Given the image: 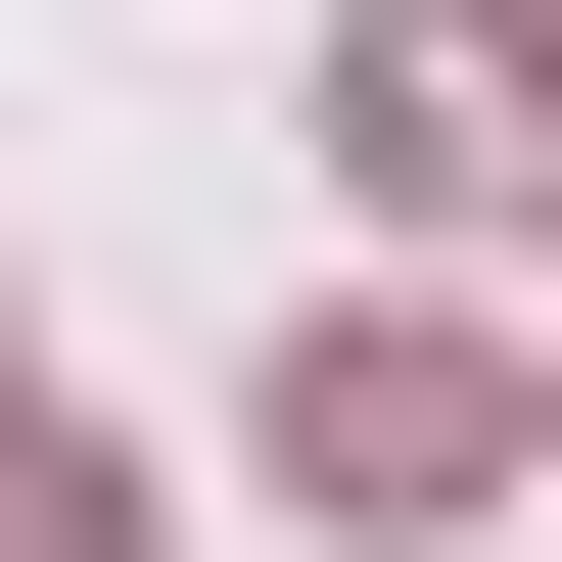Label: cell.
I'll list each match as a JSON object with an SVG mask.
<instances>
[{
    "instance_id": "obj_1",
    "label": "cell",
    "mask_w": 562,
    "mask_h": 562,
    "mask_svg": "<svg viewBox=\"0 0 562 562\" xmlns=\"http://www.w3.org/2000/svg\"><path fill=\"white\" fill-rule=\"evenodd\" d=\"M328 188H375V235H516L562 188V47L516 0H375V47H328Z\"/></svg>"
},
{
    "instance_id": "obj_2",
    "label": "cell",
    "mask_w": 562,
    "mask_h": 562,
    "mask_svg": "<svg viewBox=\"0 0 562 562\" xmlns=\"http://www.w3.org/2000/svg\"><path fill=\"white\" fill-rule=\"evenodd\" d=\"M469 469H516L469 328H328V375H281V516H469Z\"/></svg>"
},
{
    "instance_id": "obj_3",
    "label": "cell",
    "mask_w": 562,
    "mask_h": 562,
    "mask_svg": "<svg viewBox=\"0 0 562 562\" xmlns=\"http://www.w3.org/2000/svg\"><path fill=\"white\" fill-rule=\"evenodd\" d=\"M0 562H140V469H47V422H0Z\"/></svg>"
}]
</instances>
